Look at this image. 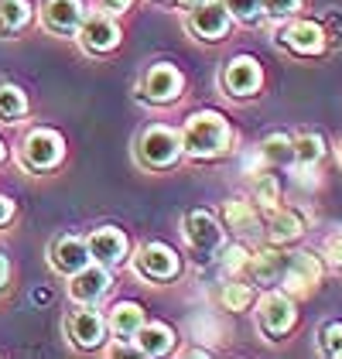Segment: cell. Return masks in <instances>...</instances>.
<instances>
[{
	"instance_id": "cell-1",
	"label": "cell",
	"mask_w": 342,
	"mask_h": 359,
	"mask_svg": "<svg viewBox=\"0 0 342 359\" xmlns=\"http://www.w3.org/2000/svg\"><path fill=\"white\" fill-rule=\"evenodd\" d=\"M178 137H182V151H189L196 158H216L229 147L233 130H229L226 116H219L216 110H202L185 120V130Z\"/></svg>"
},
{
	"instance_id": "cell-2",
	"label": "cell",
	"mask_w": 342,
	"mask_h": 359,
	"mask_svg": "<svg viewBox=\"0 0 342 359\" xmlns=\"http://www.w3.org/2000/svg\"><path fill=\"white\" fill-rule=\"evenodd\" d=\"M182 233H185V240H189V247H192L199 264H209L216 257V250L223 247V226L205 209H192L182 219Z\"/></svg>"
},
{
	"instance_id": "cell-3",
	"label": "cell",
	"mask_w": 342,
	"mask_h": 359,
	"mask_svg": "<svg viewBox=\"0 0 342 359\" xmlns=\"http://www.w3.org/2000/svg\"><path fill=\"white\" fill-rule=\"evenodd\" d=\"M182 137L171 130V127H147L141 137H137V158L147 168H171L182 158Z\"/></svg>"
},
{
	"instance_id": "cell-4",
	"label": "cell",
	"mask_w": 342,
	"mask_h": 359,
	"mask_svg": "<svg viewBox=\"0 0 342 359\" xmlns=\"http://www.w3.org/2000/svg\"><path fill=\"white\" fill-rule=\"evenodd\" d=\"M65 154V144L55 130H31L25 144H21V165L31 171H48L55 168Z\"/></svg>"
},
{
	"instance_id": "cell-5",
	"label": "cell",
	"mask_w": 342,
	"mask_h": 359,
	"mask_svg": "<svg viewBox=\"0 0 342 359\" xmlns=\"http://www.w3.org/2000/svg\"><path fill=\"white\" fill-rule=\"evenodd\" d=\"M256 322H260L264 335H271V339L287 335L291 325H294V302H291V294H281V291L264 294L260 304H256Z\"/></svg>"
},
{
	"instance_id": "cell-6",
	"label": "cell",
	"mask_w": 342,
	"mask_h": 359,
	"mask_svg": "<svg viewBox=\"0 0 342 359\" xmlns=\"http://www.w3.org/2000/svg\"><path fill=\"white\" fill-rule=\"evenodd\" d=\"M189 31L202 38V41H219L229 31V11L223 0H202L189 11Z\"/></svg>"
},
{
	"instance_id": "cell-7",
	"label": "cell",
	"mask_w": 342,
	"mask_h": 359,
	"mask_svg": "<svg viewBox=\"0 0 342 359\" xmlns=\"http://www.w3.org/2000/svg\"><path fill=\"white\" fill-rule=\"evenodd\" d=\"M287 294H312L315 287L322 284V264L315 253H287V267L281 274Z\"/></svg>"
},
{
	"instance_id": "cell-8",
	"label": "cell",
	"mask_w": 342,
	"mask_h": 359,
	"mask_svg": "<svg viewBox=\"0 0 342 359\" xmlns=\"http://www.w3.org/2000/svg\"><path fill=\"white\" fill-rule=\"evenodd\" d=\"M219 83H223V89H226L229 96H236V100L254 96L256 89H260V83H264L260 62H256V58H250V55H236L226 69H223Z\"/></svg>"
},
{
	"instance_id": "cell-9",
	"label": "cell",
	"mask_w": 342,
	"mask_h": 359,
	"mask_svg": "<svg viewBox=\"0 0 342 359\" xmlns=\"http://www.w3.org/2000/svg\"><path fill=\"white\" fill-rule=\"evenodd\" d=\"M134 267L147 280H171V277H178V271H182L178 253L171 247H165V243H144L137 250V257H134Z\"/></svg>"
},
{
	"instance_id": "cell-10",
	"label": "cell",
	"mask_w": 342,
	"mask_h": 359,
	"mask_svg": "<svg viewBox=\"0 0 342 359\" xmlns=\"http://www.w3.org/2000/svg\"><path fill=\"white\" fill-rule=\"evenodd\" d=\"M110 284H114V277L103 264H86L83 271L69 274V298L79 304H96L110 291Z\"/></svg>"
},
{
	"instance_id": "cell-11",
	"label": "cell",
	"mask_w": 342,
	"mask_h": 359,
	"mask_svg": "<svg viewBox=\"0 0 342 359\" xmlns=\"http://www.w3.org/2000/svg\"><path fill=\"white\" fill-rule=\"evenodd\" d=\"M182 86H185L182 72H178L175 65H168V62H158V65L147 69V76H144V83H141V93L151 103H175V100L182 96Z\"/></svg>"
},
{
	"instance_id": "cell-12",
	"label": "cell",
	"mask_w": 342,
	"mask_h": 359,
	"mask_svg": "<svg viewBox=\"0 0 342 359\" xmlns=\"http://www.w3.org/2000/svg\"><path fill=\"white\" fill-rule=\"evenodd\" d=\"M86 247H89V260H96V264H103V267H116V264L127 260V236H123L116 226L93 229L89 240H86Z\"/></svg>"
},
{
	"instance_id": "cell-13",
	"label": "cell",
	"mask_w": 342,
	"mask_h": 359,
	"mask_svg": "<svg viewBox=\"0 0 342 359\" xmlns=\"http://www.w3.org/2000/svg\"><path fill=\"white\" fill-rule=\"evenodd\" d=\"M79 38H83V45L89 52H114L116 45H120V28H116V21L110 14H86L79 31H76Z\"/></svg>"
},
{
	"instance_id": "cell-14",
	"label": "cell",
	"mask_w": 342,
	"mask_h": 359,
	"mask_svg": "<svg viewBox=\"0 0 342 359\" xmlns=\"http://www.w3.org/2000/svg\"><path fill=\"white\" fill-rule=\"evenodd\" d=\"M86 18L83 0H45L41 7V25L52 34H76Z\"/></svg>"
},
{
	"instance_id": "cell-15",
	"label": "cell",
	"mask_w": 342,
	"mask_h": 359,
	"mask_svg": "<svg viewBox=\"0 0 342 359\" xmlns=\"http://www.w3.org/2000/svg\"><path fill=\"white\" fill-rule=\"evenodd\" d=\"M65 329H69L72 346H79V349H100L103 339H107V318L100 311H93V308H83V311H76L69 318Z\"/></svg>"
},
{
	"instance_id": "cell-16",
	"label": "cell",
	"mask_w": 342,
	"mask_h": 359,
	"mask_svg": "<svg viewBox=\"0 0 342 359\" xmlns=\"http://www.w3.org/2000/svg\"><path fill=\"white\" fill-rule=\"evenodd\" d=\"M48 264L65 277L76 274V271H83L86 264H89V247H86V240H79V236H58L55 243L48 247Z\"/></svg>"
},
{
	"instance_id": "cell-17",
	"label": "cell",
	"mask_w": 342,
	"mask_h": 359,
	"mask_svg": "<svg viewBox=\"0 0 342 359\" xmlns=\"http://www.w3.org/2000/svg\"><path fill=\"white\" fill-rule=\"evenodd\" d=\"M278 41L285 45L287 52L308 58V55H318V52L325 48V31L318 28L315 21H294L285 34H278Z\"/></svg>"
},
{
	"instance_id": "cell-18",
	"label": "cell",
	"mask_w": 342,
	"mask_h": 359,
	"mask_svg": "<svg viewBox=\"0 0 342 359\" xmlns=\"http://www.w3.org/2000/svg\"><path fill=\"white\" fill-rule=\"evenodd\" d=\"M130 339H134L141 356H165V353L175 349V332L168 325H161V322H144Z\"/></svg>"
},
{
	"instance_id": "cell-19",
	"label": "cell",
	"mask_w": 342,
	"mask_h": 359,
	"mask_svg": "<svg viewBox=\"0 0 342 359\" xmlns=\"http://www.w3.org/2000/svg\"><path fill=\"white\" fill-rule=\"evenodd\" d=\"M287 267V253L281 250H260V253H250V260H247V271L254 277L256 284H274V280H281Z\"/></svg>"
},
{
	"instance_id": "cell-20",
	"label": "cell",
	"mask_w": 342,
	"mask_h": 359,
	"mask_svg": "<svg viewBox=\"0 0 342 359\" xmlns=\"http://www.w3.org/2000/svg\"><path fill=\"white\" fill-rule=\"evenodd\" d=\"M271 216H267V236L274 240V243H287V240H298L301 236V229H305V216L301 212H294V209H281V205H274V209H267Z\"/></svg>"
},
{
	"instance_id": "cell-21",
	"label": "cell",
	"mask_w": 342,
	"mask_h": 359,
	"mask_svg": "<svg viewBox=\"0 0 342 359\" xmlns=\"http://www.w3.org/2000/svg\"><path fill=\"white\" fill-rule=\"evenodd\" d=\"M223 219H226V226L236 233V236H254L256 229H260V216H256L254 202H243V198H233V202H226Z\"/></svg>"
},
{
	"instance_id": "cell-22",
	"label": "cell",
	"mask_w": 342,
	"mask_h": 359,
	"mask_svg": "<svg viewBox=\"0 0 342 359\" xmlns=\"http://www.w3.org/2000/svg\"><path fill=\"white\" fill-rule=\"evenodd\" d=\"M141 325H144V308L141 304H134V302L114 304V311H110V329H114L120 339H130Z\"/></svg>"
},
{
	"instance_id": "cell-23",
	"label": "cell",
	"mask_w": 342,
	"mask_h": 359,
	"mask_svg": "<svg viewBox=\"0 0 342 359\" xmlns=\"http://www.w3.org/2000/svg\"><path fill=\"white\" fill-rule=\"evenodd\" d=\"M260 158L271 168H287L294 165V140L285 134H271V137L260 144Z\"/></svg>"
},
{
	"instance_id": "cell-24",
	"label": "cell",
	"mask_w": 342,
	"mask_h": 359,
	"mask_svg": "<svg viewBox=\"0 0 342 359\" xmlns=\"http://www.w3.org/2000/svg\"><path fill=\"white\" fill-rule=\"evenodd\" d=\"M31 21L28 0H0V34H18Z\"/></svg>"
},
{
	"instance_id": "cell-25",
	"label": "cell",
	"mask_w": 342,
	"mask_h": 359,
	"mask_svg": "<svg viewBox=\"0 0 342 359\" xmlns=\"http://www.w3.org/2000/svg\"><path fill=\"white\" fill-rule=\"evenodd\" d=\"M28 113V100L18 86L0 83V123H18Z\"/></svg>"
},
{
	"instance_id": "cell-26",
	"label": "cell",
	"mask_w": 342,
	"mask_h": 359,
	"mask_svg": "<svg viewBox=\"0 0 342 359\" xmlns=\"http://www.w3.org/2000/svg\"><path fill=\"white\" fill-rule=\"evenodd\" d=\"M294 140V165L301 168H315L322 161V154H325V140L318 137V134H301V137H291Z\"/></svg>"
},
{
	"instance_id": "cell-27",
	"label": "cell",
	"mask_w": 342,
	"mask_h": 359,
	"mask_svg": "<svg viewBox=\"0 0 342 359\" xmlns=\"http://www.w3.org/2000/svg\"><path fill=\"white\" fill-rule=\"evenodd\" d=\"M254 202L260 209H274L281 202V185L274 175H254Z\"/></svg>"
},
{
	"instance_id": "cell-28",
	"label": "cell",
	"mask_w": 342,
	"mask_h": 359,
	"mask_svg": "<svg viewBox=\"0 0 342 359\" xmlns=\"http://www.w3.org/2000/svg\"><path fill=\"white\" fill-rule=\"evenodd\" d=\"M223 304H226V311H247L254 304V287L243 280H229L223 284Z\"/></svg>"
},
{
	"instance_id": "cell-29",
	"label": "cell",
	"mask_w": 342,
	"mask_h": 359,
	"mask_svg": "<svg viewBox=\"0 0 342 359\" xmlns=\"http://www.w3.org/2000/svg\"><path fill=\"white\" fill-rule=\"evenodd\" d=\"M216 253H219V267H223V274L236 277V274H243V271H247V260H250V250L247 247L233 243V247H226V250L219 247Z\"/></svg>"
},
{
	"instance_id": "cell-30",
	"label": "cell",
	"mask_w": 342,
	"mask_h": 359,
	"mask_svg": "<svg viewBox=\"0 0 342 359\" xmlns=\"http://www.w3.org/2000/svg\"><path fill=\"white\" fill-rule=\"evenodd\" d=\"M318 342H322V353H325V356L342 359V325L339 322H325L322 332H318Z\"/></svg>"
},
{
	"instance_id": "cell-31",
	"label": "cell",
	"mask_w": 342,
	"mask_h": 359,
	"mask_svg": "<svg viewBox=\"0 0 342 359\" xmlns=\"http://www.w3.org/2000/svg\"><path fill=\"white\" fill-rule=\"evenodd\" d=\"M229 11V18H240L243 25H254L260 18V0H223Z\"/></svg>"
},
{
	"instance_id": "cell-32",
	"label": "cell",
	"mask_w": 342,
	"mask_h": 359,
	"mask_svg": "<svg viewBox=\"0 0 342 359\" xmlns=\"http://www.w3.org/2000/svg\"><path fill=\"white\" fill-rule=\"evenodd\" d=\"M298 4H301V0H260V14L281 21V18H287V14L298 11Z\"/></svg>"
},
{
	"instance_id": "cell-33",
	"label": "cell",
	"mask_w": 342,
	"mask_h": 359,
	"mask_svg": "<svg viewBox=\"0 0 342 359\" xmlns=\"http://www.w3.org/2000/svg\"><path fill=\"white\" fill-rule=\"evenodd\" d=\"M192 335L196 339H205V342H219L223 339V332H219V322L216 318H199V322H192Z\"/></svg>"
},
{
	"instance_id": "cell-34",
	"label": "cell",
	"mask_w": 342,
	"mask_h": 359,
	"mask_svg": "<svg viewBox=\"0 0 342 359\" xmlns=\"http://www.w3.org/2000/svg\"><path fill=\"white\" fill-rule=\"evenodd\" d=\"M325 253H329V260L342 271V236H332V240L325 243Z\"/></svg>"
},
{
	"instance_id": "cell-35",
	"label": "cell",
	"mask_w": 342,
	"mask_h": 359,
	"mask_svg": "<svg viewBox=\"0 0 342 359\" xmlns=\"http://www.w3.org/2000/svg\"><path fill=\"white\" fill-rule=\"evenodd\" d=\"M11 219H14V202H11L7 195H0V226L11 222Z\"/></svg>"
},
{
	"instance_id": "cell-36",
	"label": "cell",
	"mask_w": 342,
	"mask_h": 359,
	"mask_svg": "<svg viewBox=\"0 0 342 359\" xmlns=\"http://www.w3.org/2000/svg\"><path fill=\"white\" fill-rule=\"evenodd\" d=\"M130 4H134V0H103V7H107V11H114V14H120V11H127Z\"/></svg>"
},
{
	"instance_id": "cell-37",
	"label": "cell",
	"mask_w": 342,
	"mask_h": 359,
	"mask_svg": "<svg viewBox=\"0 0 342 359\" xmlns=\"http://www.w3.org/2000/svg\"><path fill=\"white\" fill-rule=\"evenodd\" d=\"M7 274H11V267H7V257L0 253V291H4V284H7Z\"/></svg>"
},
{
	"instance_id": "cell-38",
	"label": "cell",
	"mask_w": 342,
	"mask_h": 359,
	"mask_svg": "<svg viewBox=\"0 0 342 359\" xmlns=\"http://www.w3.org/2000/svg\"><path fill=\"white\" fill-rule=\"evenodd\" d=\"M182 4H185V7H196V4H202V0H182Z\"/></svg>"
},
{
	"instance_id": "cell-39",
	"label": "cell",
	"mask_w": 342,
	"mask_h": 359,
	"mask_svg": "<svg viewBox=\"0 0 342 359\" xmlns=\"http://www.w3.org/2000/svg\"><path fill=\"white\" fill-rule=\"evenodd\" d=\"M4 154H7V147H4V140H0V161H4Z\"/></svg>"
},
{
	"instance_id": "cell-40",
	"label": "cell",
	"mask_w": 342,
	"mask_h": 359,
	"mask_svg": "<svg viewBox=\"0 0 342 359\" xmlns=\"http://www.w3.org/2000/svg\"><path fill=\"white\" fill-rule=\"evenodd\" d=\"M339 161H342V144H339Z\"/></svg>"
}]
</instances>
